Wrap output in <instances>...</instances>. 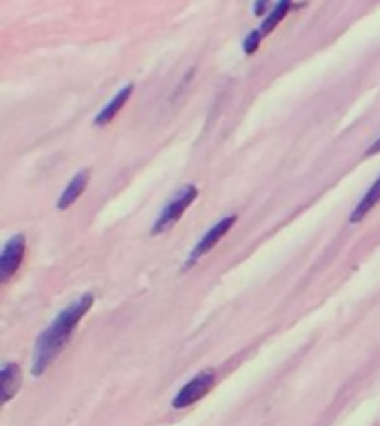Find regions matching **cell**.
Returning a JSON list of instances; mask_svg holds the SVG:
<instances>
[{
    "label": "cell",
    "instance_id": "obj_1",
    "mask_svg": "<svg viewBox=\"0 0 380 426\" xmlns=\"http://www.w3.org/2000/svg\"><path fill=\"white\" fill-rule=\"evenodd\" d=\"M91 306H93V296L85 293L83 298L71 302L67 308H63V311L56 316V320L41 333L34 348V364H31L34 375H43L47 371V366L61 355V351L67 346L73 331L78 328L81 320L85 318V313Z\"/></svg>",
    "mask_w": 380,
    "mask_h": 426
},
{
    "label": "cell",
    "instance_id": "obj_2",
    "mask_svg": "<svg viewBox=\"0 0 380 426\" xmlns=\"http://www.w3.org/2000/svg\"><path fill=\"white\" fill-rule=\"evenodd\" d=\"M198 198V187L196 185H185L180 187L172 198H169V202L160 209L158 213V218L154 222V227H151V236H160L165 234V231L172 229L180 218H183V213L192 207V202Z\"/></svg>",
    "mask_w": 380,
    "mask_h": 426
},
{
    "label": "cell",
    "instance_id": "obj_3",
    "mask_svg": "<svg viewBox=\"0 0 380 426\" xmlns=\"http://www.w3.org/2000/svg\"><path fill=\"white\" fill-rule=\"evenodd\" d=\"M238 222V216L234 213V216H225L222 220H218L212 229L207 231V234L200 238V242L192 249V254H189V258H187V264H185V269H192L202 256H207L209 251H212L227 234H230V231L234 229V224Z\"/></svg>",
    "mask_w": 380,
    "mask_h": 426
},
{
    "label": "cell",
    "instance_id": "obj_4",
    "mask_svg": "<svg viewBox=\"0 0 380 426\" xmlns=\"http://www.w3.org/2000/svg\"><path fill=\"white\" fill-rule=\"evenodd\" d=\"M214 384H216V373L214 371L198 373L194 380H189L183 389L176 393V398L172 400V406H174V409H187V406H192L198 400H202L209 391H212Z\"/></svg>",
    "mask_w": 380,
    "mask_h": 426
},
{
    "label": "cell",
    "instance_id": "obj_5",
    "mask_svg": "<svg viewBox=\"0 0 380 426\" xmlns=\"http://www.w3.org/2000/svg\"><path fill=\"white\" fill-rule=\"evenodd\" d=\"M25 249H27V240L23 234H16L7 240L3 254H0V282H9L14 278L18 266L23 264Z\"/></svg>",
    "mask_w": 380,
    "mask_h": 426
},
{
    "label": "cell",
    "instance_id": "obj_6",
    "mask_svg": "<svg viewBox=\"0 0 380 426\" xmlns=\"http://www.w3.org/2000/svg\"><path fill=\"white\" fill-rule=\"evenodd\" d=\"M21 384H23L21 366L14 362H7L3 369H0V400L7 404L18 393Z\"/></svg>",
    "mask_w": 380,
    "mask_h": 426
},
{
    "label": "cell",
    "instance_id": "obj_7",
    "mask_svg": "<svg viewBox=\"0 0 380 426\" xmlns=\"http://www.w3.org/2000/svg\"><path fill=\"white\" fill-rule=\"evenodd\" d=\"M131 93H134V85H125L116 95H113V98L101 109V113L96 115V127H105V125H109L113 118H116V115L120 113V109L129 103V98H131Z\"/></svg>",
    "mask_w": 380,
    "mask_h": 426
},
{
    "label": "cell",
    "instance_id": "obj_8",
    "mask_svg": "<svg viewBox=\"0 0 380 426\" xmlns=\"http://www.w3.org/2000/svg\"><path fill=\"white\" fill-rule=\"evenodd\" d=\"M87 182H89V171H87V169H83V171L76 173V176L71 178V182L67 185V189L63 191V196H61V200H58V209L65 211V209H69L76 200H78V198L83 196V191H85Z\"/></svg>",
    "mask_w": 380,
    "mask_h": 426
},
{
    "label": "cell",
    "instance_id": "obj_9",
    "mask_svg": "<svg viewBox=\"0 0 380 426\" xmlns=\"http://www.w3.org/2000/svg\"><path fill=\"white\" fill-rule=\"evenodd\" d=\"M378 202H380V176H378V180L369 187V191L363 196V200H360V202L356 204V209L351 211L349 222L356 224V222H360V220H365V216L374 211V207H376Z\"/></svg>",
    "mask_w": 380,
    "mask_h": 426
},
{
    "label": "cell",
    "instance_id": "obj_10",
    "mask_svg": "<svg viewBox=\"0 0 380 426\" xmlns=\"http://www.w3.org/2000/svg\"><path fill=\"white\" fill-rule=\"evenodd\" d=\"M289 9H292V0H278V3L272 7V11H269L267 16H265L262 25L258 27L260 33H262V36H269V33L284 21V16L289 14Z\"/></svg>",
    "mask_w": 380,
    "mask_h": 426
},
{
    "label": "cell",
    "instance_id": "obj_11",
    "mask_svg": "<svg viewBox=\"0 0 380 426\" xmlns=\"http://www.w3.org/2000/svg\"><path fill=\"white\" fill-rule=\"evenodd\" d=\"M262 33H260V29H254L252 33H247V38L242 41V51L247 53V56H254L256 51H258V47H260V43H262Z\"/></svg>",
    "mask_w": 380,
    "mask_h": 426
},
{
    "label": "cell",
    "instance_id": "obj_12",
    "mask_svg": "<svg viewBox=\"0 0 380 426\" xmlns=\"http://www.w3.org/2000/svg\"><path fill=\"white\" fill-rule=\"evenodd\" d=\"M269 11H272V3H269V0H256V5H254V14H256L258 18L267 16Z\"/></svg>",
    "mask_w": 380,
    "mask_h": 426
},
{
    "label": "cell",
    "instance_id": "obj_13",
    "mask_svg": "<svg viewBox=\"0 0 380 426\" xmlns=\"http://www.w3.org/2000/svg\"><path fill=\"white\" fill-rule=\"evenodd\" d=\"M378 153H380V138H378V140L367 149V151H365V156L369 158V156H378Z\"/></svg>",
    "mask_w": 380,
    "mask_h": 426
}]
</instances>
